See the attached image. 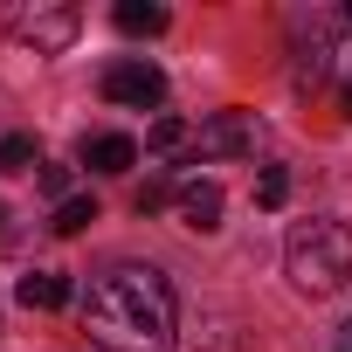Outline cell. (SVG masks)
Listing matches in <instances>:
<instances>
[{
    "label": "cell",
    "instance_id": "obj_1",
    "mask_svg": "<svg viewBox=\"0 0 352 352\" xmlns=\"http://www.w3.org/2000/svg\"><path fill=\"white\" fill-rule=\"evenodd\" d=\"M173 283L152 263H111L83 290V331L97 352H173Z\"/></svg>",
    "mask_w": 352,
    "mask_h": 352
},
{
    "label": "cell",
    "instance_id": "obj_2",
    "mask_svg": "<svg viewBox=\"0 0 352 352\" xmlns=\"http://www.w3.org/2000/svg\"><path fill=\"white\" fill-rule=\"evenodd\" d=\"M283 270H290V283H297L304 297H331V290H345V276H352V228H345L338 214H311V221H297L290 242H283Z\"/></svg>",
    "mask_w": 352,
    "mask_h": 352
},
{
    "label": "cell",
    "instance_id": "obj_3",
    "mask_svg": "<svg viewBox=\"0 0 352 352\" xmlns=\"http://www.w3.org/2000/svg\"><path fill=\"white\" fill-rule=\"evenodd\" d=\"M0 28L14 42H28L35 56H56V49H69L83 35V14L69 0H8V8H0Z\"/></svg>",
    "mask_w": 352,
    "mask_h": 352
},
{
    "label": "cell",
    "instance_id": "obj_4",
    "mask_svg": "<svg viewBox=\"0 0 352 352\" xmlns=\"http://www.w3.org/2000/svg\"><path fill=\"white\" fill-rule=\"evenodd\" d=\"M263 145V118L256 111H214L194 131V159H256Z\"/></svg>",
    "mask_w": 352,
    "mask_h": 352
},
{
    "label": "cell",
    "instance_id": "obj_5",
    "mask_svg": "<svg viewBox=\"0 0 352 352\" xmlns=\"http://www.w3.org/2000/svg\"><path fill=\"white\" fill-rule=\"evenodd\" d=\"M104 97L124 104V111H159L166 104V69L145 63V56H124V63L104 69Z\"/></svg>",
    "mask_w": 352,
    "mask_h": 352
},
{
    "label": "cell",
    "instance_id": "obj_6",
    "mask_svg": "<svg viewBox=\"0 0 352 352\" xmlns=\"http://www.w3.org/2000/svg\"><path fill=\"white\" fill-rule=\"evenodd\" d=\"M173 208H180V221L194 235H214L221 228V187L214 180H180V187H173Z\"/></svg>",
    "mask_w": 352,
    "mask_h": 352
},
{
    "label": "cell",
    "instance_id": "obj_7",
    "mask_svg": "<svg viewBox=\"0 0 352 352\" xmlns=\"http://www.w3.org/2000/svg\"><path fill=\"white\" fill-rule=\"evenodd\" d=\"M83 159H90L97 173H131V166H138V138H124V131H97V138H83Z\"/></svg>",
    "mask_w": 352,
    "mask_h": 352
},
{
    "label": "cell",
    "instance_id": "obj_8",
    "mask_svg": "<svg viewBox=\"0 0 352 352\" xmlns=\"http://www.w3.org/2000/svg\"><path fill=\"white\" fill-rule=\"evenodd\" d=\"M14 304H28V311H63V304H69V276H56V270H28V276L14 283Z\"/></svg>",
    "mask_w": 352,
    "mask_h": 352
},
{
    "label": "cell",
    "instance_id": "obj_9",
    "mask_svg": "<svg viewBox=\"0 0 352 352\" xmlns=\"http://www.w3.org/2000/svg\"><path fill=\"white\" fill-rule=\"evenodd\" d=\"M124 35H166V8H152V0H118V14H111Z\"/></svg>",
    "mask_w": 352,
    "mask_h": 352
},
{
    "label": "cell",
    "instance_id": "obj_10",
    "mask_svg": "<svg viewBox=\"0 0 352 352\" xmlns=\"http://www.w3.org/2000/svg\"><path fill=\"white\" fill-rule=\"evenodd\" d=\"M145 152H159V159H173V152H194V124H180V118H159V124L145 131Z\"/></svg>",
    "mask_w": 352,
    "mask_h": 352
},
{
    "label": "cell",
    "instance_id": "obj_11",
    "mask_svg": "<svg viewBox=\"0 0 352 352\" xmlns=\"http://www.w3.org/2000/svg\"><path fill=\"white\" fill-rule=\"evenodd\" d=\"M97 221V201H83V194H69L63 208H56V235H83Z\"/></svg>",
    "mask_w": 352,
    "mask_h": 352
},
{
    "label": "cell",
    "instance_id": "obj_12",
    "mask_svg": "<svg viewBox=\"0 0 352 352\" xmlns=\"http://www.w3.org/2000/svg\"><path fill=\"white\" fill-rule=\"evenodd\" d=\"M290 201V173L283 166H263V180H256V208H283Z\"/></svg>",
    "mask_w": 352,
    "mask_h": 352
},
{
    "label": "cell",
    "instance_id": "obj_13",
    "mask_svg": "<svg viewBox=\"0 0 352 352\" xmlns=\"http://www.w3.org/2000/svg\"><path fill=\"white\" fill-rule=\"evenodd\" d=\"M21 166H35V138H28V131L0 138V173H21Z\"/></svg>",
    "mask_w": 352,
    "mask_h": 352
},
{
    "label": "cell",
    "instance_id": "obj_14",
    "mask_svg": "<svg viewBox=\"0 0 352 352\" xmlns=\"http://www.w3.org/2000/svg\"><path fill=\"white\" fill-rule=\"evenodd\" d=\"M166 201H173L166 180H145V187H138V214H152V208H166Z\"/></svg>",
    "mask_w": 352,
    "mask_h": 352
},
{
    "label": "cell",
    "instance_id": "obj_15",
    "mask_svg": "<svg viewBox=\"0 0 352 352\" xmlns=\"http://www.w3.org/2000/svg\"><path fill=\"white\" fill-rule=\"evenodd\" d=\"M42 194H56V208L69 201V173L63 166H42Z\"/></svg>",
    "mask_w": 352,
    "mask_h": 352
},
{
    "label": "cell",
    "instance_id": "obj_16",
    "mask_svg": "<svg viewBox=\"0 0 352 352\" xmlns=\"http://www.w3.org/2000/svg\"><path fill=\"white\" fill-rule=\"evenodd\" d=\"M338 352H352V318H345V331H338Z\"/></svg>",
    "mask_w": 352,
    "mask_h": 352
},
{
    "label": "cell",
    "instance_id": "obj_17",
    "mask_svg": "<svg viewBox=\"0 0 352 352\" xmlns=\"http://www.w3.org/2000/svg\"><path fill=\"white\" fill-rule=\"evenodd\" d=\"M345 111H352V83H345Z\"/></svg>",
    "mask_w": 352,
    "mask_h": 352
},
{
    "label": "cell",
    "instance_id": "obj_18",
    "mask_svg": "<svg viewBox=\"0 0 352 352\" xmlns=\"http://www.w3.org/2000/svg\"><path fill=\"white\" fill-rule=\"evenodd\" d=\"M0 221H8V214H0Z\"/></svg>",
    "mask_w": 352,
    "mask_h": 352
}]
</instances>
